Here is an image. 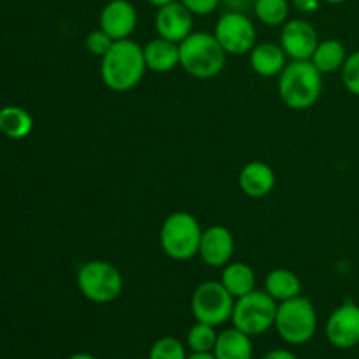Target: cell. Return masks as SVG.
Wrapping results in <instances>:
<instances>
[{
    "label": "cell",
    "instance_id": "obj_1",
    "mask_svg": "<svg viewBox=\"0 0 359 359\" xmlns=\"http://www.w3.org/2000/svg\"><path fill=\"white\" fill-rule=\"evenodd\" d=\"M100 60L102 83L116 93L133 90L142 81L147 70L144 48L132 39L114 41L111 49Z\"/></svg>",
    "mask_w": 359,
    "mask_h": 359
},
{
    "label": "cell",
    "instance_id": "obj_2",
    "mask_svg": "<svg viewBox=\"0 0 359 359\" xmlns=\"http://www.w3.org/2000/svg\"><path fill=\"white\" fill-rule=\"evenodd\" d=\"M279 97L286 107L293 111H307L318 104L323 91V74L311 60L287 63L277 81Z\"/></svg>",
    "mask_w": 359,
    "mask_h": 359
},
{
    "label": "cell",
    "instance_id": "obj_3",
    "mask_svg": "<svg viewBox=\"0 0 359 359\" xmlns=\"http://www.w3.org/2000/svg\"><path fill=\"white\" fill-rule=\"evenodd\" d=\"M181 67L196 79L216 77L226 63V53L221 48L214 34L193 32L179 44Z\"/></svg>",
    "mask_w": 359,
    "mask_h": 359
},
{
    "label": "cell",
    "instance_id": "obj_4",
    "mask_svg": "<svg viewBox=\"0 0 359 359\" xmlns=\"http://www.w3.org/2000/svg\"><path fill=\"white\" fill-rule=\"evenodd\" d=\"M202 233V226L193 214L184 210L172 212L161 223L160 248L170 259L188 262L198 255Z\"/></svg>",
    "mask_w": 359,
    "mask_h": 359
},
{
    "label": "cell",
    "instance_id": "obj_5",
    "mask_svg": "<svg viewBox=\"0 0 359 359\" xmlns=\"http://www.w3.org/2000/svg\"><path fill=\"white\" fill-rule=\"evenodd\" d=\"M76 283L79 293L88 302L97 305L118 300L125 286L121 272L112 263L102 259H91L81 265V269L77 270Z\"/></svg>",
    "mask_w": 359,
    "mask_h": 359
},
{
    "label": "cell",
    "instance_id": "obj_6",
    "mask_svg": "<svg viewBox=\"0 0 359 359\" xmlns=\"http://www.w3.org/2000/svg\"><path fill=\"white\" fill-rule=\"evenodd\" d=\"M273 326L280 339L291 346H304L311 342L318 330V312L314 304L302 294L280 302Z\"/></svg>",
    "mask_w": 359,
    "mask_h": 359
},
{
    "label": "cell",
    "instance_id": "obj_7",
    "mask_svg": "<svg viewBox=\"0 0 359 359\" xmlns=\"http://www.w3.org/2000/svg\"><path fill=\"white\" fill-rule=\"evenodd\" d=\"M277 307L279 304L265 290H255L245 297L235 300L231 323L245 335H263L276 325Z\"/></svg>",
    "mask_w": 359,
    "mask_h": 359
},
{
    "label": "cell",
    "instance_id": "obj_8",
    "mask_svg": "<svg viewBox=\"0 0 359 359\" xmlns=\"http://www.w3.org/2000/svg\"><path fill=\"white\" fill-rule=\"evenodd\" d=\"M235 298L228 293L221 280H207L195 290L191 297V312L198 323L221 326L233 314Z\"/></svg>",
    "mask_w": 359,
    "mask_h": 359
},
{
    "label": "cell",
    "instance_id": "obj_9",
    "mask_svg": "<svg viewBox=\"0 0 359 359\" xmlns=\"http://www.w3.org/2000/svg\"><path fill=\"white\" fill-rule=\"evenodd\" d=\"M214 37L226 55L242 56L251 53L256 46V27L251 18L241 11H226L214 27Z\"/></svg>",
    "mask_w": 359,
    "mask_h": 359
},
{
    "label": "cell",
    "instance_id": "obj_10",
    "mask_svg": "<svg viewBox=\"0 0 359 359\" xmlns=\"http://www.w3.org/2000/svg\"><path fill=\"white\" fill-rule=\"evenodd\" d=\"M279 44L287 58L294 60V62L311 60L319 44V35L307 20L293 18L283 25Z\"/></svg>",
    "mask_w": 359,
    "mask_h": 359
},
{
    "label": "cell",
    "instance_id": "obj_11",
    "mask_svg": "<svg viewBox=\"0 0 359 359\" xmlns=\"http://www.w3.org/2000/svg\"><path fill=\"white\" fill-rule=\"evenodd\" d=\"M326 339L339 349H353L359 344V305L346 302L326 321Z\"/></svg>",
    "mask_w": 359,
    "mask_h": 359
},
{
    "label": "cell",
    "instance_id": "obj_12",
    "mask_svg": "<svg viewBox=\"0 0 359 359\" xmlns=\"http://www.w3.org/2000/svg\"><path fill=\"white\" fill-rule=\"evenodd\" d=\"M193 23L195 16L184 7L181 0L158 7L154 16V27H156L158 37L181 44L189 34H193Z\"/></svg>",
    "mask_w": 359,
    "mask_h": 359
},
{
    "label": "cell",
    "instance_id": "obj_13",
    "mask_svg": "<svg viewBox=\"0 0 359 359\" xmlns=\"http://www.w3.org/2000/svg\"><path fill=\"white\" fill-rule=\"evenodd\" d=\"M235 252L233 233L223 224H214L202 233L198 256L207 266L223 269L231 262Z\"/></svg>",
    "mask_w": 359,
    "mask_h": 359
},
{
    "label": "cell",
    "instance_id": "obj_14",
    "mask_svg": "<svg viewBox=\"0 0 359 359\" xmlns=\"http://www.w3.org/2000/svg\"><path fill=\"white\" fill-rule=\"evenodd\" d=\"M139 23V14L130 0H109L100 11V28L112 41L130 39Z\"/></svg>",
    "mask_w": 359,
    "mask_h": 359
},
{
    "label": "cell",
    "instance_id": "obj_15",
    "mask_svg": "<svg viewBox=\"0 0 359 359\" xmlns=\"http://www.w3.org/2000/svg\"><path fill=\"white\" fill-rule=\"evenodd\" d=\"M238 186L249 198H263L276 188V172L265 161H249L238 174Z\"/></svg>",
    "mask_w": 359,
    "mask_h": 359
},
{
    "label": "cell",
    "instance_id": "obj_16",
    "mask_svg": "<svg viewBox=\"0 0 359 359\" xmlns=\"http://www.w3.org/2000/svg\"><path fill=\"white\" fill-rule=\"evenodd\" d=\"M144 58L147 70L156 74H167L181 67V53L177 42L167 39H153L144 46Z\"/></svg>",
    "mask_w": 359,
    "mask_h": 359
},
{
    "label": "cell",
    "instance_id": "obj_17",
    "mask_svg": "<svg viewBox=\"0 0 359 359\" xmlns=\"http://www.w3.org/2000/svg\"><path fill=\"white\" fill-rule=\"evenodd\" d=\"M249 62L251 69L262 77H279L286 63V53L280 48V44L276 42H262L256 44L249 53Z\"/></svg>",
    "mask_w": 359,
    "mask_h": 359
},
{
    "label": "cell",
    "instance_id": "obj_18",
    "mask_svg": "<svg viewBox=\"0 0 359 359\" xmlns=\"http://www.w3.org/2000/svg\"><path fill=\"white\" fill-rule=\"evenodd\" d=\"M221 284L237 300L256 290V273L248 263L230 262L226 266H223Z\"/></svg>",
    "mask_w": 359,
    "mask_h": 359
},
{
    "label": "cell",
    "instance_id": "obj_19",
    "mask_svg": "<svg viewBox=\"0 0 359 359\" xmlns=\"http://www.w3.org/2000/svg\"><path fill=\"white\" fill-rule=\"evenodd\" d=\"M212 353L217 359H251V337L245 335L244 332L237 330L235 326L230 330H224L223 333L217 335Z\"/></svg>",
    "mask_w": 359,
    "mask_h": 359
},
{
    "label": "cell",
    "instance_id": "obj_20",
    "mask_svg": "<svg viewBox=\"0 0 359 359\" xmlns=\"http://www.w3.org/2000/svg\"><path fill=\"white\" fill-rule=\"evenodd\" d=\"M347 56L349 55L342 42L337 39H325V41H319L311 62L321 74H333L342 70Z\"/></svg>",
    "mask_w": 359,
    "mask_h": 359
},
{
    "label": "cell",
    "instance_id": "obj_21",
    "mask_svg": "<svg viewBox=\"0 0 359 359\" xmlns=\"http://www.w3.org/2000/svg\"><path fill=\"white\" fill-rule=\"evenodd\" d=\"M265 291L277 302H286L302 294V280L287 269H276L266 276Z\"/></svg>",
    "mask_w": 359,
    "mask_h": 359
},
{
    "label": "cell",
    "instance_id": "obj_22",
    "mask_svg": "<svg viewBox=\"0 0 359 359\" xmlns=\"http://www.w3.org/2000/svg\"><path fill=\"white\" fill-rule=\"evenodd\" d=\"M34 130V118L30 112L18 105H6L0 109V132L13 140L27 139Z\"/></svg>",
    "mask_w": 359,
    "mask_h": 359
},
{
    "label": "cell",
    "instance_id": "obj_23",
    "mask_svg": "<svg viewBox=\"0 0 359 359\" xmlns=\"http://www.w3.org/2000/svg\"><path fill=\"white\" fill-rule=\"evenodd\" d=\"M252 11L259 23L265 27H283L290 20V0H255Z\"/></svg>",
    "mask_w": 359,
    "mask_h": 359
},
{
    "label": "cell",
    "instance_id": "obj_24",
    "mask_svg": "<svg viewBox=\"0 0 359 359\" xmlns=\"http://www.w3.org/2000/svg\"><path fill=\"white\" fill-rule=\"evenodd\" d=\"M217 335L219 333H216V326L196 321V325L189 328L186 342H188V347L193 353H212Z\"/></svg>",
    "mask_w": 359,
    "mask_h": 359
},
{
    "label": "cell",
    "instance_id": "obj_25",
    "mask_svg": "<svg viewBox=\"0 0 359 359\" xmlns=\"http://www.w3.org/2000/svg\"><path fill=\"white\" fill-rule=\"evenodd\" d=\"M149 359H188V356L181 340L174 337H163L151 347Z\"/></svg>",
    "mask_w": 359,
    "mask_h": 359
},
{
    "label": "cell",
    "instance_id": "obj_26",
    "mask_svg": "<svg viewBox=\"0 0 359 359\" xmlns=\"http://www.w3.org/2000/svg\"><path fill=\"white\" fill-rule=\"evenodd\" d=\"M340 72H342V83L346 90L354 97H359V49L347 56Z\"/></svg>",
    "mask_w": 359,
    "mask_h": 359
},
{
    "label": "cell",
    "instance_id": "obj_27",
    "mask_svg": "<svg viewBox=\"0 0 359 359\" xmlns=\"http://www.w3.org/2000/svg\"><path fill=\"white\" fill-rule=\"evenodd\" d=\"M112 44H114L112 37L109 34H105L102 28L91 30L90 34L86 35V49L90 51V55L98 56V58H102V56L111 49Z\"/></svg>",
    "mask_w": 359,
    "mask_h": 359
},
{
    "label": "cell",
    "instance_id": "obj_28",
    "mask_svg": "<svg viewBox=\"0 0 359 359\" xmlns=\"http://www.w3.org/2000/svg\"><path fill=\"white\" fill-rule=\"evenodd\" d=\"M181 2L193 16H209L221 6V0H181Z\"/></svg>",
    "mask_w": 359,
    "mask_h": 359
},
{
    "label": "cell",
    "instance_id": "obj_29",
    "mask_svg": "<svg viewBox=\"0 0 359 359\" xmlns=\"http://www.w3.org/2000/svg\"><path fill=\"white\" fill-rule=\"evenodd\" d=\"M290 2L300 14H314L319 11L323 0H290Z\"/></svg>",
    "mask_w": 359,
    "mask_h": 359
},
{
    "label": "cell",
    "instance_id": "obj_30",
    "mask_svg": "<svg viewBox=\"0 0 359 359\" xmlns=\"http://www.w3.org/2000/svg\"><path fill=\"white\" fill-rule=\"evenodd\" d=\"M221 4H224L228 11H241V13H245V9L252 6L251 0H221Z\"/></svg>",
    "mask_w": 359,
    "mask_h": 359
},
{
    "label": "cell",
    "instance_id": "obj_31",
    "mask_svg": "<svg viewBox=\"0 0 359 359\" xmlns=\"http://www.w3.org/2000/svg\"><path fill=\"white\" fill-rule=\"evenodd\" d=\"M263 359H298L294 356L291 351H286V349H276V351H270L269 354H265Z\"/></svg>",
    "mask_w": 359,
    "mask_h": 359
},
{
    "label": "cell",
    "instance_id": "obj_32",
    "mask_svg": "<svg viewBox=\"0 0 359 359\" xmlns=\"http://www.w3.org/2000/svg\"><path fill=\"white\" fill-rule=\"evenodd\" d=\"M188 359H217L214 356V353H193Z\"/></svg>",
    "mask_w": 359,
    "mask_h": 359
},
{
    "label": "cell",
    "instance_id": "obj_33",
    "mask_svg": "<svg viewBox=\"0 0 359 359\" xmlns=\"http://www.w3.org/2000/svg\"><path fill=\"white\" fill-rule=\"evenodd\" d=\"M147 2L151 4V6H154L158 9V7H161V6H167V4H172V2H175V0H147Z\"/></svg>",
    "mask_w": 359,
    "mask_h": 359
},
{
    "label": "cell",
    "instance_id": "obj_34",
    "mask_svg": "<svg viewBox=\"0 0 359 359\" xmlns=\"http://www.w3.org/2000/svg\"><path fill=\"white\" fill-rule=\"evenodd\" d=\"M69 359H97V358L91 356V354L88 353H77V354H72Z\"/></svg>",
    "mask_w": 359,
    "mask_h": 359
},
{
    "label": "cell",
    "instance_id": "obj_35",
    "mask_svg": "<svg viewBox=\"0 0 359 359\" xmlns=\"http://www.w3.org/2000/svg\"><path fill=\"white\" fill-rule=\"evenodd\" d=\"M323 2H326V4H332V6H339V4H344V2H347V0H323Z\"/></svg>",
    "mask_w": 359,
    "mask_h": 359
}]
</instances>
